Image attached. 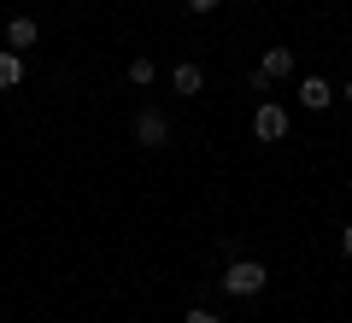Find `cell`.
<instances>
[{
	"instance_id": "6",
	"label": "cell",
	"mask_w": 352,
	"mask_h": 323,
	"mask_svg": "<svg viewBox=\"0 0 352 323\" xmlns=\"http://www.w3.org/2000/svg\"><path fill=\"white\" fill-rule=\"evenodd\" d=\"M18 83H24V53L0 48V88H18Z\"/></svg>"
},
{
	"instance_id": "1",
	"label": "cell",
	"mask_w": 352,
	"mask_h": 323,
	"mask_svg": "<svg viewBox=\"0 0 352 323\" xmlns=\"http://www.w3.org/2000/svg\"><path fill=\"white\" fill-rule=\"evenodd\" d=\"M264 282H270V271H264L258 259H229L223 264V294H235V300L264 294Z\"/></svg>"
},
{
	"instance_id": "12",
	"label": "cell",
	"mask_w": 352,
	"mask_h": 323,
	"mask_svg": "<svg viewBox=\"0 0 352 323\" xmlns=\"http://www.w3.org/2000/svg\"><path fill=\"white\" fill-rule=\"evenodd\" d=\"M340 253H346V259H352V224L340 229Z\"/></svg>"
},
{
	"instance_id": "14",
	"label": "cell",
	"mask_w": 352,
	"mask_h": 323,
	"mask_svg": "<svg viewBox=\"0 0 352 323\" xmlns=\"http://www.w3.org/2000/svg\"><path fill=\"white\" fill-rule=\"evenodd\" d=\"M346 194H352V183H346Z\"/></svg>"
},
{
	"instance_id": "11",
	"label": "cell",
	"mask_w": 352,
	"mask_h": 323,
	"mask_svg": "<svg viewBox=\"0 0 352 323\" xmlns=\"http://www.w3.org/2000/svg\"><path fill=\"white\" fill-rule=\"evenodd\" d=\"M182 6H188V12H200V18H206V12H217V0H182Z\"/></svg>"
},
{
	"instance_id": "7",
	"label": "cell",
	"mask_w": 352,
	"mask_h": 323,
	"mask_svg": "<svg viewBox=\"0 0 352 323\" xmlns=\"http://www.w3.org/2000/svg\"><path fill=\"white\" fill-rule=\"evenodd\" d=\"M170 88H176V94H200V88H206V71H200V65H176V71H170Z\"/></svg>"
},
{
	"instance_id": "10",
	"label": "cell",
	"mask_w": 352,
	"mask_h": 323,
	"mask_svg": "<svg viewBox=\"0 0 352 323\" xmlns=\"http://www.w3.org/2000/svg\"><path fill=\"white\" fill-rule=\"evenodd\" d=\"M182 323H223V317H217V311H206V306H194V311H188Z\"/></svg>"
},
{
	"instance_id": "5",
	"label": "cell",
	"mask_w": 352,
	"mask_h": 323,
	"mask_svg": "<svg viewBox=\"0 0 352 323\" xmlns=\"http://www.w3.org/2000/svg\"><path fill=\"white\" fill-rule=\"evenodd\" d=\"M270 83H282V76H294V48H270L264 53V65H258Z\"/></svg>"
},
{
	"instance_id": "2",
	"label": "cell",
	"mask_w": 352,
	"mask_h": 323,
	"mask_svg": "<svg viewBox=\"0 0 352 323\" xmlns=\"http://www.w3.org/2000/svg\"><path fill=\"white\" fill-rule=\"evenodd\" d=\"M129 136H135V147L159 153V147H170V118H164L159 106H141V112H135V124H129Z\"/></svg>"
},
{
	"instance_id": "3",
	"label": "cell",
	"mask_w": 352,
	"mask_h": 323,
	"mask_svg": "<svg viewBox=\"0 0 352 323\" xmlns=\"http://www.w3.org/2000/svg\"><path fill=\"white\" fill-rule=\"evenodd\" d=\"M294 94H300V106H305V112H329V106L340 100L329 76H300V88H294Z\"/></svg>"
},
{
	"instance_id": "4",
	"label": "cell",
	"mask_w": 352,
	"mask_h": 323,
	"mask_svg": "<svg viewBox=\"0 0 352 323\" xmlns=\"http://www.w3.org/2000/svg\"><path fill=\"white\" fill-rule=\"evenodd\" d=\"M252 136H258V141H282V136H288V112H282L276 100H264L258 112H252Z\"/></svg>"
},
{
	"instance_id": "9",
	"label": "cell",
	"mask_w": 352,
	"mask_h": 323,
	"mask_svg": "<svg viewBox=\"0 0 352 323\" xmlns=\"http://www.w3.org/2000/svg\"><path fill=\"white\" fill-rule=\"evenodd\" d=\"M153 76H159V65H153L147 53H135V59H129V83H135V88H147Z\"/></svg>"
},
{
	"instance_id": "8",
	"label": "cell",
	"mask_w": 352,
	"mask_h": 323,
	"mask_svg": "<svg viewBox=\"0 0 352 323\" xmlns=\"http://www.w3.org/2000/svg\"><path fill=\"white\" fill-rule=\"evenodd\" d=\"M6 41H12L18 53H30L36 48V18H12V24H6Z\"/></svg>"
},
{
	"instance_id": "13",
	"label": "cell",
	"mask_w": 352,
	"mask_h": 323,
	"mask_svg": "<svg viewBox=\"0 0 352 323\" xmlns=\"http://www.w3.org/2000/svg\"><path fill=\"white\" fill-rule=\"evenodd\" d=\"M335 94H340V100H352V83H346V88H335Z\"/></svg>"
}]
</instances>
